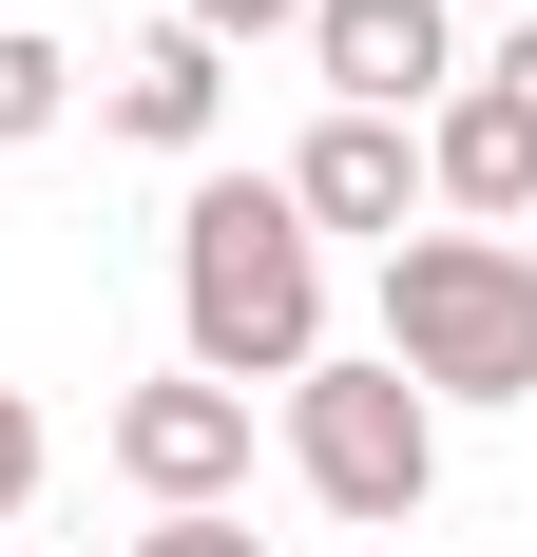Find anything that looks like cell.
<instances>
[{
  "instance_id": "7c38bea8",
  "label": "cell",
  "mask_w": 537,
  "mask_h": 557,
  "mask_svg": "<svg viewBox=\"0 0 537 557\" xmlns=\"http://www.w3.org/2000/svg\"><path fill=\"white\" fill-rule=\"evenodd\" d=\"M135 557H268V539H250V519H154Z\"/></svg>"
},
{
  "instance_id": "4fadbf2b",
  "label": "cell",
  "mask_w": 537,
  "mask_h": 557,
  "mask_svg": "<svg viewBox=\"0 0 537 557\" xmlns=\"http://www.w3.org/2000/svg\"><path fill=\"white\" fill-rule=\"evenodd\" d=\"M461 77H499V97L537 115V0H519V39H499V58H461Z\"/></svg>"
},
{
  "instance_id": "ba28073f",
  "label": "cell",
  "mask_w": 537,
  "mask_h": 557,
  "mask_svg": "<svg viewBox=\"0 0 537 557\" xmlns=\"http://www.w3.org/2000/svg\"><path fill=\"white\" fill-rule=\"evenodd\" d=\"M97 115L135 135V154H212L230 135V58L192 39V20H135V39L97 58Z\"/></svg>"
},
{
  "instance_id": "3957f363",
  "label": "cell",
  "mask_w": 537,
  "mask_h": 557,
  "mask_svg": "<svg viewBox=\"0 0 537 557\" xmlns=\"http://www.w3.org/2000/svg\"><path fill=\"white\" fill-rule=\"evenodd\" d=\"M288 481H308L326 519H365V539H403V519L441 500V404L403 385V366H308L288 385Z\"/></svg>"
},
{
  "instance_id": "30bf717a",
  "label": "cell",
  "mask_w": 537,
  "mask_h": 557,
  "mask_svg": "<svg viewBox=\"0 0 537 557\" xmlns=\"http://www.w3.org/2000/svg\"><path fill=\"white\" fill-rule=\"evenodd\" d=\"M173 20H192L212 58H230V39H308V0H173Z\"/></svg>"
},
{
  "instance_id": "5b68a950",
  "label": "cell",
  "mask_w": 537,
  "mask_h": 557,
  "mask_svg": "<svg viewBox=\"0 0 537 557\" xmlns=\"http://www.w3.org/2000/svg\"><path fill=\"white\" fill-rule=\"evenodd\" d=\"M308 58H326V115H403L423 135L461 97V20L441 0H308Z\"/></svg>"
},
{
  "instance_id": "8992f818",
  "label": "cell",
  "mask_w": 537,
  "mask_h": 557,
  "mask_svg": "<svg viewBox=\"0 0 537 557\" xmlns=\"http://www.w3.org/2000/svg\"><path fill=\"white\" fill-rule=\"evenodd\" d=\"M268 193L308 212V250H326V231L403 250V231H423V135H403V115H308V154L268 173Z\"/></svg>"
},
{
  "instance_id": "6da1fadb",
  "label": "cell",
  "mask_w": 537,
  "mask_h": 557,
  "mask_svg": "<svg viewBox=\"0 0 537 557\" xmlns=\"http://www.w3.org/2000/svg\"><path fill=\"white\" fill-rule=\"evenodd\" d=\"M173 346L230 404L326 366V250H308V212L268 173H192V212H173Z\"/></svg>"
},
{
  "instance_id": "7a4b0ae2",
  "label": "cell",
  "mask_w": 537,
  "mask_h": 557,
  "mask_svg": "<svg viewBox=\"0 0 537 557\" xmlns=\"http://www.w3.org/2000/svg\"><path fill=\"white\" fill-rule=\"evenodd\" d=\"M384 366L423 404H537V250L519 231H403L384 250Z\"/></svg>"
},
{
  "instance_id": "9c48e42d",
  "label": "cell",
  "mask_w": 537,
  "mask_h": 557,
  "mask_svg": "<svg viewBox=\"0 0 537 557\" xmlns=\"http://www.w3.org/2000/svg\"><path fill=\"white\" fill-rule=\"evenodd\" d=\"M58 115H77V39H39V20H0V154H39Z\"/></svg>"
},
{
  "instance_id": "52a82bcc",
  "label": "cell",
  "mask_w": 537,
  "mask_h": 557,
  "mask_svg": "<svg viewBox=\"0 0 537 557\" xmlns=\"http://www.w3.org/2000/svg\"><path fill=\"white\" fill-rule=\"evenodd\" d=\"M423 212L441 231H519L537 212V115L499 97V77H461V97L423 115Z\"/></svg>"
},
{
  "instance_id": "277c9868",
  "label": "cell",
  "mask_w": 537,
  "mask_h": 557,
  "mask_svg": "<svg viewBox=\"0 0 537 557\" xmlns=\"http://www.w3.org/2000/svg\"><path fill=\"white\" fill-rule=\"evenodd\" d=\"M97 443H115V481H135L154 519H230V500H250V404L192 385V366H173V385H135Z\"/></svg>"
},
{
  "instance_id": "8fae6325",
  "label": "cell",
  "mask_w": 537,
  "mask_h": 557,
  "mask_svg": "<svg viewBox=\"0 0 537 557\" xmlns=\"http://www.w3.org/2000/svg\"><path fill=\"white\" fill-rule=\"evenodd\" d=\"M39 461H58V423H39V404H20V385H0V519L39 500Z\"/></svg>"
}]
</instances>
